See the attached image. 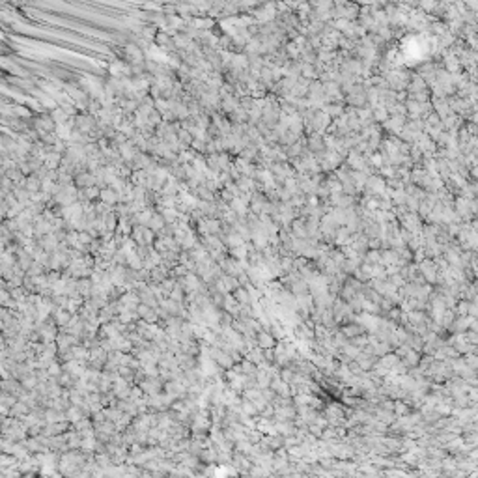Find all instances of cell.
I'll return each mask as SVG.
<instances>
[{"label": "cell", "instance_id": "obj_1", "mask_svg": "<svg viewBox=\"0 0 478 478\" xmlns=\"http://www.w3.org/2000/svg\"><path fill=\"white\" fill-rule=\"evenodd\" d=\"M105 206H109V208H116V206H120L122 204V194L116 193L112 187H105V189H101V198H99Z\"/></svg>", "mask_w": 478, "mask_h": 478}, {"label": "cell", "instance_id": "obj_2", "mask_svg": "<svg viewBox=\"0 0 478 478\" xmlns=\"http://www.w3.org/2000/svg\"><path fill=\"white\" fill-rule=\"evenodd\" d=\"M97 185V177L92 172H81L75 176V187L77 189H90V187H95Z\"/></svg>", "mask_w": 478, "mask_h": 478}, {"label": "cell", "instance_id": "obj_3", "mask_svg": "<svg viewBox=\"0 0 478 478\" xmlns=\"http://www.w3.org/2000/svg\"><path fill=\"white\" fill-rule=\"evenodd\" d=\"M25 189L28 191V193L32 194H38L43 191V179L38 174H32V176H28L25 179Z\"/></svg>", "mask_w": 478, "mask_h": 478}, {"label": "cell", "instance_id": "obj_4", "mask_svg": "<svg viewBox=\"0 0 478 478\" xmlns=\"http://www.w3.org/2000/svg\"><path fill=\"white\" fill-rule=\"evenodd\" d=\"M165 226H167V220H165V217L161 215L159 211H155L153 213V217H151V220H150V228L155 232V234L159 235L163 230H165Z\"/></svg>", "mask_w": 478, "mask_h": 478}, {"label": "cell", "instance_id": "obj_5", "mask_svg": "<svg viewBox=\"0 0 478 478\" xmlns=\"http://www.w3.org/2000/svg\"><path fill=\"white\" fill-rule=\"evenodd\" d=\"M177 140H179V144L183 146V148H189L191 150V146H193V142H194V136H193V133H189L187 129H179L177 131Z\"/></svg>", "mask_w": 478, "mask_h": 478}]
</instances>
